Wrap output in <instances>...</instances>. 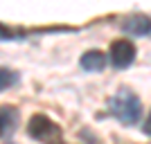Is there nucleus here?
Instances as JSON below:
<instances>
[{
	"mask_svg": "<svg viewBox=\"0 0 151 144\" xmlns=\"http://www.w3.org/2000/svg\"><path fill=\"white\" fill-rule=\"evenodd\" d=\"M108 110L113 117H117L122 124L126 126H135L142 117V101L135 92L131 90H120V92H115L111 99H108Z\"/></svg>",
	"mask_w": 151,
	"mask_h": 144,
	"instance_id": "nucleus-1",
	"label": "nucleus"
},
{
	"mask_svg": "<svg viewBox=\"0 0 151 144\" xmlns=\"http://www.w3.org/2000/svg\"><path fill=\"white\" fill-rule=\"evenodd\" d=\"M27 133H29V138H34L41 144H63L61 126L54 124L47 115H41V113L32 115L29 124H27Z\"/></svg>",
	"mask_w": 151,
	"mask_h": 144,
	"instance_id": "nucleus-2",
	"label": "nucleus"
},
{
	"mask_svg": "<svg viewBox=\"0 0 151 144\" xmlns=\"http://www.w3.org/2000/svg\"><path fill=\"white\" fill-rule=\"evenodd\" d=\"M111 61L115 68H129L135 61V45L129 38H117L111 43Z\"/></svg>",
	"mask_w": 151,
	"mask_h": 144,
	"instance_id": "nucleus-3",
	"label": "nucleus"
},
{
	"mask_svg": "<svg viewBox=\"0 0 151 144\" xmlns=\"http://www.w3.org/2000/svg\"><path fill=\"white\" fill-rule=\"evenodd\" d=\"M122 29L131 36H145V34H151V20L147 16H131L122 23Z\"/></svg>",
	"mask_w": 151,
	"mask_h": 144,
	"instance_id": "nucleus-4",
	"label": "nucleus"
},
{
	"mask_svg": "<svg viewBox=\"0 0 151 144\" xmlns=\"http://www.w3.org/2000/svg\"><path fill=\"white\" fill-rule=\"evenodd\" d=\"M18 124V110L14 106H0V138L12 135Z\"/></svg>",
	"mask_w": 151,
	"mask_h": 144,
	"instance_id": "nucleus-5",
	"label": "nucleus"
},
{
	"mask_svg": "<svg viewBox=\"0 0 151 144\" xmlns=\"http://www.w3.org/2000/svg\"><path fill=\"white\" fill-rule=\"evenodd\" d=\"M81 68L88 70V72H99V70L106 68V54L99 50H88L86 54L81 57Z\"/></svg>",
	"mask_w": 151,
	"mask_h": 144,
	"instance_id": "nucleus-6",
	"label": "nucleus"
},
{
	"mask_svg": "<svg viewBox=\"0 0 151 144\" xmlns=\"http://www.w3.org/2000/svg\"><path fill=\"white\" fill-rule=\"evenodd\" d=\"M18 83V75L9 68H0V90H7Z\"/></svg>",
	"mask_w": 151,
	"mask_h": 144,
	"instance_id": "nucleus-7",
	"label": "nucleus"
},
{
	"mask_svg": "<svg viewBox=\"0 0 151 144\" xmlns=\"http://www.w3.org/2000/svg\"><path fill=\"white\" fill-rule=\"evenodd\" d=\"M25 36V32L23 29H12V27H7L0 23V41H18V38Z\"/></svg>",
	"mask_w": 151,
	"mask_h": 144,
	"instance_id": "nucleus-8",
	"label": "nucleus"
},
{
	"mask_svg": "<svg viewBox=\"0 0 151 144\" xmlns=\"http://www.w3.org/2000/svg\"><path fill=\"white\" fill-rule=\"evenodd\" d=\"M145 133H147V135H151V115H149V119L145 122Z\"/></svg>",
	"mask_w": 151,
	"mask_h": 144,
	"instance_id": "nucleus-9",
	"label": "nucleus"
}]
</instances>
